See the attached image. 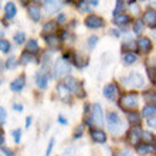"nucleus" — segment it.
I'll return each mask as SVG.
<instances>
[{"mask_svg": "<svg viewBox=\"0 0 156 156\" xmlns=\"http://www.w3.org/2000/svg\"><path fill=\"white\" fill-rule=\"evenodd\" d=\"M148 125L153 129H156V118H149L148 119Z\"/></svg>", "mask_w": 156, "mask_h": 156, "instance_id": "nucleus-46", "label": "nucleus"}, {"mask_svg": "<svg viewBox=\"0 0 156 156\" xmlns=\"http://www.w3.org/2000/svg\"><path fill=\"white\" fill-rule=\"evenodd\" d=\"M70 71H71V67L66 60L58 58L57 61H55V64H54V77L61 78V77H64V75L70 74Z\"/></svg>", "mask_w": 156, "mask_h": 156, "instance_id": "nucleus-3", "label": "nucleus"}, {"mask_svg": "<svg viewBox=\"0 0 156 156\" xmlns=\"http://www.w3.org/2000/svg\"><path fill=\"white\" fill-rule=\"evenodd\" d=\"M48 62H50V55L48 54H45L44 58H43V61H41V67H43V71H45L48 68Z\"/></svg>", "mask_w": 156, "mask_h": 156, "instance_id": "nucleus-39", "label": "nucleus"}, {"mask_svg": "<svg viewBox=\"0 0 156 156\" xmlns=\"http://www.w3.org/2000/svg\"><path fill=\"white\" fill-rule=\"evenodd\" d=\"M57 29V24L54 23V21H48V23H45L44 27H43V33L45 34H53Z\"/></svg>", "mask_w": 156, "mask_h": 156, "instance_id": "nucleus-26", "label": "nucleus"}, {"mask_svg": "<svg viewBox=\"0 0 156 156\" xmlns=\"http://www.w3.org/2000/svg\"><path fill=\"white\" fill-rule=\"evenodd\" d=\"M138 152L139 153H151V152H155L156 151V148L153 146V145H151V144H140V145H138Z\"/></svg>", "mask_w": 156, "mask_h": 156, "instance_id": "nucleus-20", "label": "nucleus"}, {"mask_svg": "<svg viewBox=\"0 0 156 156\" xmlns=\"http://www.w3.org/2000/svg\"><path fill=\"white\" fill-rule=\"evenodd\" d=\"M6 116H7L6 109L2 107V108H0V123H2V125H4V123H6Z\"/></svg>", "mask_w": 156, "mask_h": 156, "instance_id": "nucleus-40", "label": "nucleus"}, {"mask_svg": "<svg viewBox=\"0 0 156 156\" xmlns=\"http://www.w3.org/2000/svg\"><path fill=\"white\" fill-rule=\"evenodd\" d=\"M129 21H131V19L126 14H116L115 19H114V23L116 26H126Z\"/></svg>", "mask_w": 156, "mask_h": 156, "instance_id": "nucleus-22", "label": "nucleus"}, {"mask_svg": "<svg viewBox=\"0 0 156 156\" xmlns=\"http://www.w3.org/2000/svg\"><path fill=\"white\" fill-rule=\"evenodd\" d=\"M142 135H144V132L140 129L139 126H132L128 132V142L132 145V146H138L139 142L142 140Z\"/></svg>", "mask_w": 156, "mask_h": 156, "instance_id": "nucleus-5", "label": "nucleus"}, {"mask_svg": "<svg viewBox=\"0 0 156 156\" xmlns=\"http://www.w3.org/2000/svg\"><path fill=\"white\" fill-rule=\"evenodd\" d=\"M53 146H54V138H51L48 146H47V151H45V156H50V153H51V151H53Z\"/></svg>", "mask_w": 156, "mask_h": 156, "instance_id": "nucleus-43", "label": "nucleus"}, {"mask_svg": "<svg viewBox=\"0 0 156 156\" xmlns=\"http://www.w3.org/2000/svg\"><path fill=\"white\" fill-rule=\"evenodd\" d=\"M144 21H145V24H148L149 27H156V12L155 10H148V12H145Z\"/></svg>", "mask_w": 156, "mask_h": 156, "instance_id": "nucleus-11", "label": "nucleus"}, {"mask_svg": "<svg viewBox=\"0 0 156 156\" xmlns=\"http://www.w3.org/2000/svg\"><path fill=\"white\" fill-rule=\"evenodd\" d=\"M123 9V0H116V7L115 10H114V16H116V14H119V12Z\"/></svg>", "mask_w": 156, "mask_h": 156, "instance_id": "nucleus-38", "label": "nucleus"}, {"mask_svg": "<svg viewBox=\"0 0 156 156\" xmlns=\"http://www.w3.org/2000/svg\"><path fill=\"white\" fill-rule=\"evenodd\" d=\"M13 108H14V109H17V111H23V107H21V105H19V104H14V105H13Z\"/></svg>", "mask_w": 156, "mask_h": 156, "instance_id": "nucleus-52", "label": "nucleus"}, {"mask_svg": "<svg viewBox=\"0 0 156 156\" xmlns=\"http://www.w3.org/2000/svg\"><path fill=\"white\" fill-rule=\"evenodd\" d=\"M57 92L58 95L61 97V99H64V101H70V88L66 85V84H58L57 85Z\"/></svg>", "mask_w": 156, "mask_h": 156, "instance_id": "nucleus-14", "label": "nucleus"}, {"mask_svg": "<svg viewBox=\"0 0 156 156\" xmlns=\"http://www.w3.org/2000/svg\"><path fill=\"white\" fill-rule=\"evenodd\" d=\"M85 26L88 29H101L104 24H105V21L104 19H101L99 16H95V14H91L85 19Z\"/></svg>", "mask_w": 156, "mask_h": 156, "instance_id": "nucleus-8", "label": "nucleus"}, {"mask_svg": "<svg viewBox=\"0 0 156 156\" xmlns=\"http://www.w3.org/2000/svg\"><path fill=\"white\" fill-rule=\"evenodd\" d=\"M92 121L98 126H102L104 125V111L99 104H94L92 105Z\"/></svg>", "mask_w": 156, "mask_h": 156, "instance_id": "nucleus-7", "label": "nucleus"}, {"mask_svg": "<svg viewBox=\"0 0 156 156\" xmlns=\"http://www.w3.org/2000/svg\"><path fill=\"white\" fill-rule=\"evenodd\" d=\"M153 34H155V37H156V31H155V33H153Z\"/></svg>", "mask_w": 156, "mask_h": 156, "instance_id": "nucleus-59", "label": "nucleus"}, {"mask_svg": "<svg viewBox=\"0 0 156 156\" xmlns=\"http://www.w3.org/2000/svg\"><path fill=\"white\" fill-rule=\"evenodd\" d=\"M17 66V60L14 55H12V57L7 58V61H6V68H9V70H13V68H16Z\"/></svg>", "mask_w": 156, "mask_h": 156, "instance_id": "nucleus-30", "label": "nucleus"}, {"mask_svg": "<svg viewBox=\"0 0 156 156\" xmlns=\"http://www.w3.org/2000/svg\"><path fill=\"white\" fill-rule=\"evenodd\" d=\"M58 121H60V123H62V125H67V123H68V121H67L66 118H64V116H58Z\"/></svg>", "mask_w": 156, "mask_h": 156, "instance_id": "nucleus-49", "label": "nucleus"}, {"mask_svg": "<svg viewBox=\"0 0 156 156\" xmlns=\"http://www.w3.org/2000/svg\"><path fill=\"white\" fill-rule=\"evenodd\" d=\"M82 133H84V123H82V125H78V126L75 128L74 138H75V139H78V138H81Z\"/></svg>", "mask_w": 156, "mask_h": 156, "instance_id": "nucleus-36", "label": "nucleus"}, {"mask_svg": "<svg viewBox=\"0 0 156 156\" xmlns=\"http://www.w3.org/2000/svg\"><path fill=\"white\" fill-rule=\"evenodd\" d=\"M36 82H37L38 88L45 90V88H47V82H48V75L45 74L44 71H41V73H38V74L36 75Z\"/></svg>", "mask_w": 156, "mask_h": 156, "instance_id": "nucleus-15", "label": "nucleus"}, {"mask_svg": "<svg viewBox=\"0 0 156 156\" xmlns=\"http://www.w3.org/2000/svg\"><path fill=\"white\" fill-rule=\"evenodd\" d=\"M33 61V55L29 53V51H24V53L21 54V58H20V64L26 66V64H29V62Z\"/></svg>", "mask_w": 156, "mask_h": 156, "instance_id": "nucleus-29", "label": "nucleus"}, {"mask_svg": "<svg viewBox=\"0 0 156 156\" xmlns=\"http://www.w3.org/2000/svg\"><path fill=\"white\" fill-rule=\"evenodd\" d=\"M138 48L142 51V53H149L151 48H152V43L148 37H140L138 40Z\"/></svg>", "mask_w": 156, "mask_h": 156, "instance_id": "nucleus-13", "label": "nucleus"}, {"mask_svg": "<svg viewBox=\"0 0 156 156\" xmlns=\"http://www.w3.org/2000/svg\"><path fill=\"white\" fill-rule=\"evenodd\" d=\"M30 123H31V116H27V119H26V126L29 128Z\"/></svg>", "mask_w": 156, "mask_h": 156, "instance_id": "nucleus-53", "label": "nucleus"}, {"mask_svg": "<svg viewBox=\"0 0 156 156\" xmlns=\"http://www.w3.org/2000/svg\"><path fill=\"white\" fill-rule=\"evenodd\" d=\"M70 2H77V3H80V2H81V0H70Z\"/></svg>", "mask_w": 156, "mask_h": 156, "instance_id": "nucleus-58", "label": "nucleus"}, {"mask_svg": "<svg viewBox=\"0 0 156 156\" xmlns=\"http://www.w3.org/2000/svg\"><path fill=\"white\" fill-rule=\"evenodd\" d=\"M116 156H131V151H122V152H119Z\"/></svg>", "mask_w": 156, "mask_h": 156, "instance_id": "nucleus-48", "label": "nucleus"}, {"mask_svg": "<svg viewBox=\"0 0 156 156\" xmlns=\"http://www.w3.org/2000/svg\"><path fill=\"white\" fill-rule=\"evenodd\" d=\"M66 85L68 87V88H70L71 92H74V94H77V97H80V98H82V97H85V92L82 91L81 82H78V81H77V78H74V77L67 78Z\"/></svg>", "mask_w": 156, "mask_h": 156, "instance_id": "nucleus-6", "label": "nucleus"}, {"mask_svg": "<svg viewBox=\"0 0 156 156\" xmlns=\"http://www.w3.org/2000/svg\"><path fill=\"white\" fill-rule=\"evenodd\" d=\"M27 12H29V16L31 17V20L33 21H38L40 20V9H38V6H34V4H30V6H27Z\"/></svg>", "mask_w": 156, "mask_h": 156, "instance_id": "nucleus-18", "label": "nucleus"}, {"mask_svg": "<svg viewBox=\"0 0 156 156\" xmlns=\"http://www.w3.org/2000/svg\"><path fill=\"white\" fill-rule=\"evenodd\" d=\"M0 144H2V146H4V133L2 132V136H0Z\"/></svg>", "mask_w": 156, "mask_h": 156, "instance_id": "nucleus-54", "label": "nucleus"}, {"mask_svg": "<svg viewBox=\"0 0 156 156\" xmlns=\"http://www.w3.org/2000/svg\"><path fill=\"white\" fill-rule=\"evenodd\" d=\"M116 92H118V87L115 85V84H108L105 88H104V91H102V94H104V97L107 99H115V97H116Z\"/></svg>", "mask_w": 156, "mask_h": 156, "instance_id": "nucleus-10", "label": "nucleus"}, {"mask_svg": "<svg viewBox=\"0 0 156 156\" xmlns=\"http://www.w3.org/2000/svg\"><path fill=\"white\" fill-rule=\"evenodd\" d=\"M45 43L51 47H57L60 43H61V38L55 36V34H50V36H45Z\"/></svg>", "mask_w": 156, "mask_h": 156, "instance_id": "nucleus-24", "label": "nucleus"}, {"mask_svg": "<svg viewBox=\"0 0 156 156\" xmlns=\"http://www.w3.org/2000/svg\"><path fill=\"white\" fill-rule=\"evenodd\" d=\"M91 136H92V140L97 142V144H105L107 142V133L102 131H92L91 132Z\"/></svg>", "mask_w": 156, "mask_h": 156, "instance_id": "nucleus-17", "label": "nucleus"}, {"mask_svg": "<svg viewBox=\"0 0 156 156\" xmlns=\"http://www.w3.org/2000/svg\"><path fill=\"white\" fill-rule=\"evenodd\" d=\"M119 107L122 108L123 111H129L133 108L138 107V95L135 92H128V94L122 95L119 99Z\"/></svg>", "mask_w": 156, "mask_h": 156, "instance_id": "nucleus-1", "label": "nucleus"}, {"mask_svg": "<svg viewBox=\"0 0 156 156\" xmlns=\"http://www.w3.org/2000/svg\"><path fill=\"white\" fill-rule=\"evenodd\" d=\"M153 135L152 133H149V132H144V135H142V140L144 142H146V144H151V142H153Z\"/></svg>", "mask_w": 156, "mask_h": 156, "instance_id": "nucleus-35", "label": "nucleus"}, {"mask_svg": "<svg viewBox=\"0 0 156 156\" xmlns=\"http://www.w3.org/2000/svg\"><path fill=\"white\" fill-rule=\"evenodd\" d=\"M24 85H26V78H24V75H20V77L16 78V80L12 82L10 90L14 91V92H20V91L24 88Z\"/></svg>", "mask_w": 156, "mask_h": 156, "instance_id": "nucleus-12", "label": "nucleus"}, {"mask_svg": "<svg viewBox=\"0 0 156 156\" xmlns=\"http://www.w3.org/2000/svg\"><path fill=\"white\" fill-rule=\"evenodd\" d=\"M85 2L90 6H98V3H99V0H85Z\"/></svg>", "mask_w": 156, "mask_h": 156, "instance_id": "nucleus-47", "label": "nucleus"}, {"mask_svg": "<svg viewBox=\"0 0 156 156\" xmlns=\"http://www.w3.org/2000/svg\"><path fill=\"white\" fill-rule=\"evenodd\" d=\"M145 29V21L144 20H136L133 23V33L135 34H140Z\"/></svg>", "mask_w": 156, "mask_h": 156, "instance_id": "nucleus-27", "label": "nucleus"}, {"mask_svg": "<svg viewBox=\"0 0 156 156\" xmlns=\"http://www.w3.org/2000/svg\"><path fill=\"white\" fill-rule=\"evenodd\" d=\"M2 152H3L6 156H16V155H14V152H13V151H10V149H7V148H6V146H2Z\"/></svg>", "mask_w": 156, "mask_h": 156, "instance_id": "nucleus-45", "label": "nucleus"}, {"mask_svg": "<svg viewBox=\"0 0 156 156\" xmlns=\"http://www.w3.org/2000/svg\"><path fill=\"white\" fill-rule=\"evenodd\" d=\"M16 4L12 3V2H9V3L4 4V16H6V19H13V17L16 16Z\"/></svg>", "mask_w": 156, "mask_h": 156, "instance_id": "nucleus-16", "label": "nucleus"}, {"mask_svg": "<svg viewBox=\"0 0 156 156\" xmlns=\"http://www.w3.org/2000/svg\"><path fill=\"white\" fill-rule=\"evenodd\" d=\"M126 118H128V122L131 123V125H133V126H138L140 123V114H138V112H129L126 115Z\"/></svg>", "mask_w": 156, "mask_h": 156, "instance_id": "nucleus-19", "label": "nucleus"}, {"mask_svg": "<svg viewBox=\"0 0 156 156\" xmlns=\"http://www.w3.org/2000/svg\"><path fill=\"white\" fill-rule=\"evenodd\" d=\"M148 73H149V77H151V81L156 84V70H151V68H148Z\"/></svg>", "mask_w": 156, "mask_h": 156, "instance_id": "nucleus-44", "label": "nucleus"}, {"mask_svg": "<svg viewBox=\"0 0 156 156\" xmlns=\"http://www.w3.org/2000/svg\"><path fill=\"white\" fill-rule=\"evenodd\" d=\"M109 33H111L112 36H114V37H119V36H121V33H119V30H111Z\"/></svg>", "mask_w": 156, "mask_h": 156, "instance_id": "nucleus-51", "label": "nucleus"}, {"mask_svg": "<svg viewBox=\"0 0 156 156\" xmlns=\"http://www.w3.org/2000/svg\"><path fill=\"white\" fill-rule=\"evenodd\" d=\"M74 60H73V61H74V66L75 67H78V68H82V67H84V61H82V58H81V55H80V54H74Z\"/></svg>", "mask_w": 156, "mask_h": 156, "instance_id": "nucleus-32", "label": "nucleus"}, {"mask_svg": "<svg viewBox=\"0 0 156 156\" xmlns=\"http://www.w3.org/2000/svg\"><path fill=\"white\" fill-rule=\"evenodd\" d=\"M0 50H2V53H9V50H10V44H9L7 40H3L2 38V41H0Z\"/></svg>", "mask_w": 156, "mask_h": 156, "instance_id": "nucleus-33", "label": "nucleus"}, {"mask_svg": "<svg viewBox=\"0 0 156 156\" xmlns=\"http://www.w3.org/2000/svg\"><path fill=\"white\" fill-rule=\"evenodd\" d=\"M33 2H36V3H45L47 0H33Z\"/></svg>", "mask_w": 156, "mask_h": 156, "instance_id": "nucleus-55", "label": "nucleus"}, {"mask_svg": "<svg viewBox=\"0 0 156 156\" xmlns=\"http://www.w3.org/2000/svg\"><path fill=\"white\" fill-rule=\"evenodd\" d=\"M152 7H156V2H152Z\"/></svg>", "mask_w": 156, "mask_h": 156, "instance_id": "nucleus-56", "label": "nucleus"}, {"mask_svg": "<svg viewBox=\"0 0 156 156\" xmlns=\"http://www.w3.org/2000/svg\"><path fill=\"white\" fill-rule=\"evenodd\" d=\"M38 50H40V47H38V43L36 40L27 41V44H26V51H29V53H31V54H36V53H38Z\"/></svg>", "mask_w": 156, "mask_h": 156, "instance_id": "nucleus-23", "label": "nucleus"}, {"mask_svg": "<svg viewBox=\"0 0 156 156\" xmlns=\"http://www.w3.org/2000/svg\"><path fill=\"white\" fill-rule=\"evenodd\" d=\"M107 122H108V129L112 133H118L122 128V123H121V119H119L118 114L115 112H108L107 114Z\"/></svg>", "mask_w": 156, "mask_h": 156, "instance_id": "nucleus-4", "label": "nucleus"}, {"mask_svg": "<svg viewBox=\"0 0 156 156\" xmlns=\"http://www.w3.org/2000/svg\"><path fill=\"white\" fill-rule=\"evenodd\" d=\"M136 60H138V55L135 53H126L123 55V62L125 64H133Z\"/></svg>", "mask_w": 156, "mask_h": 156, "instance_id": "nucleus-28", "label": "nucleus"}, {"mask_svg": "<svg viewBox=\"0 0 156 156\" xmlns=\"http://www.w3.org/2000/svg\"><path fill=\"white\" fill-rule=\"evenodd\" d=\"M140 2H144V0H140Z\"/></svg>", "mask_w": 156, "mask_h": 156, "instance_id": "nucleus-60", "label": "nucleus"}, {"mask_svg": "<svg viewBox=\"0 0 156 156\" xmlns=\"http://www.w3.org/2000/svg\"><path fill=\"white\" fill-rule=\"evenodd\" d=\"M87 2L85 3H84V0H81V2H80V3H77V6H78V10H80V12H91L90 9H88V6H87Z\"/></svg>", "mask_w": 156, "mask_h": 156, "instance_id": "nucleus-37", "label": "nucleus"}, {"mask_svg": "<svg viewBox=\"0 0 156 156\" xmlns=\"http://www.w3.org/2000/svg\"><path fill=\"white\" fill-rule=\"evenodd\" d=\"M14 41H16V44H24L26 43V34L24 33H16L14 34Z\"/></svg>", "mask_w": 156, "mask_h": 156, "instance_id": "nucleus-31", "label": "nucleus"}, {"mask_svg": "<svg viewBox=\"0 0 156 156\" xmlns=\"http://www.w3.org/2000/svg\"><path fill=\"white\" fill-rule=\"evenodd\" d=\"M144 99L148 104L156 105V92L155 91H146V92H144Z\"/></svg>", "mask_w": 156, "mask_h": 156, "instance_id": "nucleus-25", "label": "nucleus"}, {"mask_svg": "<svg viewBox=\"0 0 156 156\" xmlns=\"http://www.w3.org/2000/svg\"><path fill=\"white\" fill-rule=\"evenodd\" d=\"M155 114H156V105H152V104H148L142 109V115L146 116V118H152Z\"/></svg>", "mask_w": 156, "mask_h": 156, "instance_id": "nucleus-21", "label": "nucleus"}, {"mask_svg": "<svg viewBox=\"0 0 156 156\" xmlns=\"http://www.w3.org/2000/svg\"><path fill=\"white\" fill-rule=\"evenodd\" d=\"M64 20H66V16H64V14H60V16H58V19H57V21L60 23V24H62V23H64Z\"/></svg>", "mask_w": 156, "mask_h": 156, "instance_id": "nucleus-50", "label": "nucleus"}, {"mask_svg": "<svg viewBox=\"0 0 156 156\" xmlns=\"http://www.w3.org/2000/svg\"><path fill=\"white\" fill-rule=\"evenodd\" d=\"M20 135H21V131H20V129L13 131V138H14V142H16V144H19V142H20Z\"/></svg>", "mask_w": 156, "mask_h": 156, "instance_id": "nucleus-42", "label": "nucleus"}, {"mask_svg": "<svg viewBox=\"0 0 156 156\" xmlns=\"http://www.w3.org/2000/svg\"><path fill=\"white\" fill-rule=\"evenodd\" d=\"M21 3H23V4L26 6V4H27V2H26V0H21Z\"/></svg>", "mask_w": 156, "mask_h": 156, "instance_id": "nucleus-57", "label": "nucleus"}, {"mask_svg": "<svg viewBox=\"0 0 156 156\" xmlns=\"http://www.w3.org/2000/svg\"><path fill=\"white\" fill-rule=\"evenodd\" d=\"M121 81L128 87H132V88H140V87L144 85V77L139 74V73H131L129 77H122L121 78Z\"/></svg>", "mask_w": 156, "mask_h": 156, "instance_id": "nucleus-2", "label": "nucleus"}, {"mask_svg": "<svg viewBox=\"0 0 156 156\" xmlns=\"http://www.w3.org/2000/svg\"><path fill=\"white\" fill-rule=\"evenodd\" d=\"M97 43H98V37L97 36H91L90 38H88V41H87V44H88V48L92 50L97 45Z\"/></svg>", "mask_w": 156, "mask_h": 156, "instance_id": "nucleus-34", "label": "nucleus"}, {"mask_svg": "<svg viewBox=\"0 0 156 156\" xmlns=\"http://www.w3.org/2000/svg\"><path fill=\"white\" fill-rule=\"evenodd\" d=\"M123 48L131 50L132 53H133V51H135V50L138 48V45H135V43H125V44H123Z\"/></svg>", "mask_w": 156, "mask_h": 156, "instance_id": "nucleus-41", "label": "nucleus"}, {"mask_svg": "<svg viewBox=\"0 0 156 156\" xmlns=\"http://www.w3.org/2000/svg\"><path fill=\"white\" fill-rule=\"evenodd\" d=\"M44 7L47 14H54L58 10H61V0H47Z\"/></svg>", "mask_w": 156, "mask_h": 156, "instance_id": "nucleus-9", "label": "nucleus"}]
</instances>
